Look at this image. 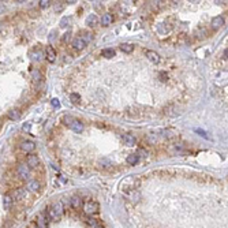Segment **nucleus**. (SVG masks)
Returning a JSON list of instances; mask_svg holds the SVG:
<instances>
[{
	"mask_svg": "<svg viewBox=\"0 0 228 228\" xmlns=\"http://www.w3.org/2000/svg\"><path fill=\"white\" fill-rule=\"evenodd\" d=\"M8 118H10L11 120H19L21 112L18 109H11L10 112H8Z\"/></svg>",
	"mask_w": 228,
	"mask_h": 228,
	"instance_id": "23",
	"label": "nucleus"
},
{
	"mask_svg": "<svg viewBox=\"0 0 228 228\" xmlns=\"http://www.w3.org/2000/svg\"><path fill=\"white\" fill-rule=\"evenodd\" d=\"M83 210H85V213L89 214V216L96 214L97 212H99V204H97L96 201H88L86 204L83 205Z\"/></svg>",
	"mask_w": 228,
	"mask_h": 228,
	"instance_id": "3",
	"label": "nucleus"
},
{
	"mask_svg": "<svg viewBox=\"0 0 228 228\" xmlns=\"http://www.w3.org/2000/svg\"><path fill=\"white\" fill-rule=\"evenodd\" d=\"M31 78H33V81H34V82H40L41 79H43V75H41L40 70L34 68L33 71H31Z\"/></svg>",
	"mask_w": 228,
	"mask_h": 228,
	"instance_id": "24",
	"label": "nucleus"
},
{
	"mask_svg": "<svg viewBox=\"0 0 228 228\" xmlns=\"http://www.w3.org/2000/svg\"><path fill=\"white\" fill-rule=\"evenodd\" d=\"M39 163H40L39 156H36V154H30V156L27 157V161H26V164L30 168H36V167L39 165Z\"/></svg>",
	"mask_w": 228,
	"mask_h": 228,
	"instance_id": "11",
	"label": "nucleus"
},
{
	"mask_svg": "<svg viewBox=\"0 0 228 228\" xmlns=\"http://www.w3.org/2000/svg\"><path fill=\"white\" fill-rule=\"evenodd\" d=\"M45 55H47V59H48L49 63H53V62L56 60V51L53 49L52 47H47Z\"/></svg>",
	"mask_w": 228,
	"mask_h": 228,
	"instance_id": "12",
	"label": "nucleus"
},
{
	"mask_svg": "<svg viewBox=\"0 0 228 228\" xmlns=\"http://www.w3.org/2000/svg\"><path fill=\"white\" fill-rule=\"evenodd\" d=\"M63 212H64V208H63L62 202H53L48 209V213L52 220H59L63 216Z\"/></svg>",
	"mask_w": 228,
	"mask_h": 228,
	"instance_id": "1",
	"label": "nucleus"
},
{
	"mask_svg": "<svg viewBox=\"0 0 228 228\" xmlns=\"http://www.w3.org/2000/svg\"><path fill=\"white\" fill-rule=\"evenodd\" d=\"M51 104H52V107H55V108H59L60 107V101L58 99H53L52 101H51Z\"/></svg>",
	"mask_w": 228,
	"mask_h": 228,
	"instance_id": "32",
	"label": "nucleus"
},
{
	"mask_svg": "<svg viewBox=\"0 0 228 228\" xmlns=\"http://www.w3.org/2000/svg\"><path fill=\"white\" fill-rule=\"evenodd\" d=\"M120 49L126 53H131L132 51H134V45H131V44H128V43H123V44H120Z\"/></svg>",
	"mask_w": 228,
	"mask_h": 228,
	"instance_id": "21",
	"label": "nucleus"
},
{
	"mask_svg": "<svg viewBox=\"0 0 228 228\" xmlns=\"http://www.w3.org/2000/svg\"><path fill=\"white\" fill-rule=\"evenodd\" d=\"M17 172H18V175H19V178L22 179H27L29 178V175H30V167L27 165H25V164H19L18 165V168H17Z\"/></svg>",
	"mask_w": 228,
	"mask_h": 228,
	"instance_id": "4",
	"label": "nucleus"
},
{
	"mask_svg": "<svg viewBox=\"0 0 228 228\" xmlns=\"http://www.w3.org/2000/svg\"><path fill=\"white\" fill-rule=\"evenodd\" d=\"M127 163L130 164V165H135V164L139 161V154L138 153H134V154H130V156H127Z\"/></svg>",
	"mask_w": 228,
	"mask_h": 228,
	"instance_id": "17",
	"label": "nucleus"
},
{
	"mask_svg": "<svg viewBox=\"0 0 228 228\" xmlns=\"http://www.w3.org/2000/svg\"><path fill=\"white\" fill-rule=\"evenodd\" d=\"M124 197L128 199V201L131 202H138L139 198H141V194L137 191V189L135 190H126L124 191Z\"/></svg>",
	"mask_w": 228,
	"mask_h": 228,
	"instance_id": "5",
	"label": "nucleus"
},
{
	"mask_svg": "<svg viewBox=\"0 0 228 228\" xmlns=\"http://www.w3.org/2000/svg\"><path fill=\"white\" fill-rule=\"evenodd\" d=\"M97 23H99V18H97L94 14H92V15H89V17H88L86 25H89V26H96Z\"/></svg>",
	"mask_w": 228,
	"mask_h": 228,
	"instance_id": "22",
	"label": "nucleus"
},
{
	"mask_svg": "<svg viewBox=\"0 0 228 228\" xmlns=\"http://www.w3.org/2000/svg\"><path fill=\"white\" fill-rule=\"evenodd\" d=\"M145 55H146V58L150 60L152 63H159L160 62V55L157 52H154V51H146Z\"/></svg>",
	"mask_w": 228,
	"mask_h": 228,
	"instance_id": "10",
	"label": "nucleus"
},
{
	"mask_svg": "<svg viewBox=\"0 0 228 228\" xmlns=\"http://www.w3.org/2000/svg\"><path fill=\"white\" fill-rule=\"evenodd\" d=\"M112 15L111 14H104L103 17H101V25H104V26H108V25L112 23Z\"/></svg>",
	"mask_w": 228,
	"mask_h": 228,
	"instance_id": "19",
	"label": "nucleus"
},
{
	"mask_svg": "<svg viewBox=\"0 0 228 228\" xmlns=\"http://www.w3.org/2000/svg\"><path fill=\"white\" fill-rule=\"evenodd\" d=\"M88 224H89L90 227H97V226H99L97 220H94V218H89V220H88Z\"/></svg>",
	"mask_w": 228,
	"mask_h": 228,
	"instance_id": "30",
	"label": "nucleus"
},
{
	"mask_svg": "<svg viewBox=\"0 0 228 228\" xmlns=\"http://www.w3.org/2000/svg\"><path fill=\"white\" fill-rule=\"evenodd\" d=\"M224 58H226V59H228V49H226V51H224Z\"/></svg>",
	"mask_w": 228,
	"mask_h": 228,
	"instance_id": "35",
	"label": "nucleus"
},
{
	"mask_svg": "<svg viewBox=\"0 0 228 228\" xmlns=\"http://www.w3.org/2000/svg\"><path fill=\"white\" fill-rule=\"evenodd\" d=\"M67 22H70L68 18H64V19H62V22H60V26H62V27H66V26H67V25H66Z\"/></svg>",
	"mask_w": 228,
	"mask_h": 228,
	"instance_id": "33",
	"label": "nucleus"
},
{
	"mask_svg": "<svg viewBox=\"0 0 228 228\" xmlns=\"http://www.w3.org/2000/svg\"><path fill=\"white\" fill-rule=\"evenodd\" d=\"M70 204H71L72 208L78 210L82 206V199L79 197H77V195H74V197H71V199H70Z\"/></svg>",
	"mask_w": 228,
	"mask_h": 228,
	"instance_id": "15",
	"label": "nucleus"
},
{
	"mask_svg": "<svg viewBox=\"0 0 228 228\" xmlns=\"http://www.w3.org/2000/svg\"><path fill=\"white\" fill-rule=\"evenodd\" d=\"M26 190H29L30 193H37L40 190V183L37 182L36 179L29 180V182H27V185H26Z\"/></svg>",
	"mask_w": 228,
	"mask_h": 228,
	"instance_id": "9",
	"label": "nucleus"
},
{
	"mask_svg": "<svg viewBox=\"0 0 228 228\" xmlns=\"http://www.w3.org/2000/svg\"><path fill=\"white\" fill-rule=\"evenodd\" d=\"M122 139H123V142H124V145H127V146H134V145L137 144V138L132 134H124L122 137Z\"/></svg>",
	"mask_w": 228,
	"mask_h": 228,
	"instance_id": "8",
	"label": "nucleus"
},
{
	"mask_svg": "<svg viewBox=\"0 0 228 228\" xmlns=\"http://www.w3.org/2000/svg\"><path fill=\"white\" fill-rule=\"evenodd\" d=\"M72 47H74L75 49H83L85 47H86V43L83 41V39L82 37H77V39H74V41H72Z\"/></svg>",
	"mask_w": 228,
	"mask_h": 228,
	"instance_id": "13",
	"label": "nucleus"
},
{
	"mask_svg": "<svg viewBox=\"0 0 228 228\" xmlns=\"http://www.w3.org/2000/svg\"><path fill=\"white\" fill-rule=\"evenodd\" d=\"M70 128L74 130L75 132H82V131H83V124H82V122H79V120L75 119L74 123L71 124V127H70Z\"/></svg>",
	"mask_w": 228,
	"mask_h": 228,
	"instance_id": "16",
	"label": "nucleus"
},
{
	"mask_svg": "<svg viewBox=\"0 0 228 228\" xmlns=\"http://www.w3.org/2000/svg\"><path fill=\"white\" fill-rule=\"evenodd\" d=\"M12 202H14V197L10 194H6L4 197H3V205H4V208H10L12 205Z\"/></svg>",
	"mask_w": 228,
	"mask_h": 228,
	"instance_id": "18",
	"label": "nucleus"
},
{
	"mask_svg": "<svg viewBox=\"0 0 228 228\" xmlns=\"http://www.w3.org/2000/svg\"><path fill=\"white\" fill-rule=\"evenodd\" d=\"M49 213H43V214H39L37 218L34 220V226L36 228H47L48 227V223H49Z\"/></svg>",
	"mask_w": 228,
	"mask_h": 228,
	"instance_id": "2",
	"label": "nucleus"
},
{
	"mask_svg": "<svg viewBox=\"0 0 228 228\" xmlns=\"http://www.w3.org/2000/svg\"><path fill=\"white\" fill-rule=\"evenodd\" d=\"M82 39H83V41L88 44L92 40V34L90 33H83V37H82Z\"/></svg>",
	"mask_w": 228,
	"mask_h": 228,
	"instance_id": "29",
	"label": "nucleus"
},
{
	"mask_svg": "<svg viewBox=\"0 0 228 228\" xmlns=\"http://www.w3.org/2000/svg\"><path fill=\"white\" fill-rule=\"evenodd\" d=\"M70 100H71L72 104L78 105V104L81 103V96H79L78 93H71V94H70Z\"/></svg>",
	"mask_w": 228,
	"mask_h": 228,
	"instance_id": "25",
	"label": "nucleus"
},
{
	"mask_svg": "<svg viewBox=\"0 0 228 228\" xmlns=\"http://www.w3.org/2000/svg\"><path fill=\"white\" fill-rule=\"evenodd\" d=\"M101 55H103V58H107V59H111L112 56H115V51L112 48H105L101 51Z\"/></svg>",
	"mask_w": 228,
	"mask_h": 228,
	"instance_id": "20",
	"label": "nucleus"
},
{
	"mask_svg": "<svg viewBox=\"0 0 228 228\" xmlns=\"http://www.w3.org/2000/svg\"><path fill=\"white\" fill-rule=\"evenodd\" d=\"M36 148V144L33 141H23L21 144V149L25 152V153H31Z\"/></svg>",
	"mask_w": 228,
	"mask_h": 228,
	"instance_id": "7",
	"label": "nucleus"
},
{
	"mask_svg": "<svg viewBox=\"0 0 228 228\" xmlns=\"http://www.w3.org/2000/svg\"><path fill=\"white\" fill-rule=\"evenodd\" d=\"M176 134L175 130H167V131H164V135H165L167 138H173Z\"/></svg>",
	"mask_w": 228,
	"mask_h": 228,
	"instance_id": "27",
	"label": "nucleus"
},
{
	"mask_svg": "<svg viewBox=\"0 0 228 228\" xmlns=\"http://www.w3.org/2000/svg\"><path fill=\"white\" fill-rule=\"evenodd\" d=\"M49 3L51 2H48V0H41V2H40V7L41 8H47L49 6Z\"/></svg>",
	"mask_w": 228,
	"mask_h": 228,
	"instance_id": "31",
	"label": "nucleus"
},
{
	"mask_svg": "<svg viewBox=\"0 0 228 228\" xmlns=\"http://www.w3.org/2000/svg\"><path fill=\"white\" fill-rule=\"evenodd\" d=\"M224 25V18L221 17H214L213 19H212V27H213L214 30L218 29V27H221Z\"/></svg>",
	"mask_w": 228,
	"mask_h": 228,
	"instance_id": "14",
	"label": "nucleus"
},
{
	"mask_svg": "<svg viewBox=\"0 0 228 228\" xmlns=\"http://www.w3.org/2000/svg\"><path fill=\"white\" fill-rule=\"evenodd\" d=\"M70 36H71V33H66L64 37H63V40H64V43H67V41L70 40Z\"/></svg>",
	"mask_w": 228,
	"mask_h": 228,
	"instance_id": "34",
	"label": "nucleus"
},
{
	"mask_svg": "<svg viewBox=\"0 0 228 228\" xmlns=\"http://www.w3.org/2000/svg\"><path fill=\"white\" fill-rule=\"evenodd\" d=\"M197 37L198 39H204V37H206V30L205 29H201L197 31Z\"/></svg>",
	"mask_w": 228,
	"mask_h": 228,
	"instance_id": "28",
	"label": "nucleus"
},
{
	"mask_svg": "<svg viewBox=\"0 0 228 228\" xmlns=\"http://www.w3.org/2000/svg\"><path fill=\"white\" fill-rule=\"evenodd\" d=\"M29 128H30V126H29V124L23 126V130H26V131H29Z\"/></svg>",
	"mask_w": 228,
	"mask_h": 228,
	"instance_id": "36",
	"label": "nucleus"
},
{
	"mask_svg": "<svg viewBox=\"0 0 228 228\" xmlns=\"http://www.w3.org/2000/svg\"><path fill=\"white\" fill-rule=\"evenodd\" d=\"M26 195H27V190L23 187H19L14 191L12 197H14V199H17V201H22V199L26 198Z\"/></svg>",
	"mask_w": 228,
	"mask_h": 228,
	"instance_id": "6",
	"label": "nucleus"
},
{
	"mask_svg": "<svg viewBox=\"0 0 228 228\" xmlns=\"http://www.w3.org/2000/svg\"><path fill=\"white\" fill-rule=\"evenodd\" d=\"M74 118L72 116H68V115H66V116H63V123H64L66 126H68V127H71V124L74 123Z\"/></svg>",
	"mask_w": 228,
	"mask_h": 228,
	"instance_id": "26",
	"label": "nucleus"
}]
</instances>
